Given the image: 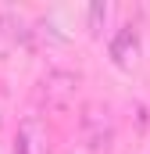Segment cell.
I'll use <instances>...</instances> for the list:
<instances>
[{
  "mask_svg": "<svg viewBox=\"0 0 150 154\" xmlns=\"http://www.w3.org/2000/svg\"><path fill=\"white\" fill-rule=\"evenodd\" d=\"M114 147V118L107 104H86L79 115V133H75V154H111Z\"/></svg>",
  "mask_w": 150,
  "mask_h": 154,
  "instance_id": "obj_1",
  "label": "cell"
},
{
  "mask_svg": "<svg viewBox=\"0 0 150 154\" xmlns=\"http://www.w3.org/2000/svg\"><path fill=\"white\" fill-rule=\"evenodd\" d=\"M75 93H79V72H68V68H50L36 82V104L46 111H68Z\"/></svg>",
  "mask_w": 150,
  "mask_h": 154,
  "instance_id": "obj_2",
  "label": "cell"
},
{
  "mask_svg": "<svg viewBox=\"0 0 150 154\" xmlns=\"http://www.w3.org/2000/svg\"><path fill=\"white\" fill-rule=\"evenodd\" d=\"M14 154H54V133L46 125V118L25 115L14 136Z\"/></svg>",
  "mask_w": 150,
  "mask_h": 154,
  "instance_id": "obj_3",
  "label": "cell"
},
{
  "mask_svg": "<svg viewBox=\"0 0 150 154\" xmlns=\"http://www.w3.org/2000/svg\"><path fill=\"white\" fill-rule=\"evenodd\" d=\"M140 50H143V43H140L136 25H122L111 36V43H107V54H111V61L122 72H132V68L140 65Z\"/></svg>",
  "mask_w": 150,
  "mask_h": 154,
  "instance_id": "obj_4",
  "label": "cell"
},
{
  "mask_svg": "<svg viewBox=\"0 0 150 154\" xmlns=\"http://www.w3.org/2000/svg\"><path fill=\"white\" fill-rule=\"evenodd\" d=\"M25 32H29V29H22L18 14L0 11V57H11V54L18 50V43L25 39Z\"/></svg>",
  "mask_w": 150,
  "mask_h": 154,
  "instance_id": "obj_5",
  "label": "cell"
},
{
  "mask_svg": "<svg viewBox=\"0 0 150 154\" xmlns=\"http://www.w3.org/2000/svg\"><path fill=\"white\" fill-rule=\"evenodd\" d=\"M107 4H89L86 7V18H89V32L93 36H100V29H104V22H107Z\"/></svg>",
  "mask_w": 150,
  "mask_h": 154,
  "instance_id": "obj_6",
  "label": "cell"
},
{
  "mask_svg": "<svg viewBox=\"0 0 150 154\" xmlns=\"http://www.w3.org/2000/svg\"><path fill=\"white\" fill-rule=\"evenodd\" d=\"M0 125H4V100H0Z\"/></svg>",
  "mask_w": 150,
  "mask_h": 154,
  "instance_id": "obj_7",
  "label": "cell"
}]
</instances>
